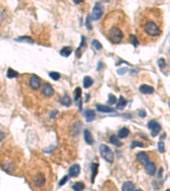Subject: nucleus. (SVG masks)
Returning <instances> with one entry per match:
<instances>
[{"label": "nucleus", "mask_w": 170, "mask_h": 191, "mask_svg": "<svg viewBox=\"0 0 170 191\" xmlns=\"http://www.w3.org/2000/svg\"><path fill=\"white\" fill-rule=\"evenodd\" d=\"M163 15L157 8H147L136 18V37L139 43L148 45L156 42L163 34Z\"/></svg>", "instance_id": "1"}, {"label": "nucleus", "mask_w": 170, "mask_h": 191, "mask_svg": "<svg viewBox=\"0 0 170 191\" xmlns=\"http://www.w3.org/2000/svg\"><path fill=\"white\" fill-rule=\"evenodd\" d=\"M130 25L127 15L122 11L114 10L107 14L102 21V32L113 44H121L131 39Z\"/></svg>", "instance_id": "2"}, {"label": "nucleus", "mask_w": 170, "mask_h": 191, "mask_svg": "<svg viewBox=\"0 0 170 191\" xmlns=\"http://www.w3.org/2000/svg\"><path fill=\"white\" fill-rule=\"evenodd\" d=\"M29 178L34 190H48L52 185L51 169L48 163L38 157L29 170Z\"/></svg>", "instance_id": "3"}, {"label": "nucleus", "mask_w": 170, "mask_h": 191, "mask_svg": "<svg viewBox=\"0 0 170 191\" xmlns=\"http://www.w3.org/2000/svg\"><path fill=\"white\" fill-rule=\"evenodd\" d=\"M136 160L141 166H144V168H145V170L147 174H149L150 176H153L156 173V164L154 163L152 161H150L147 153L143 152V151L139 152L136 155Z\"/></svg>", "instance_id": "4"}, {"label": "nucleus", "mask_w": 170, "mask_h": 191, "mask_svg": "<svg viewBox=\"0 0 170 191\" xmlns=\"http://www.w3.org/2000/svg\"><path fill=\"white\" fill-rule=\"evenodd\" d=\"M100 153L102 158L106 160L108 163H112L114 161V154L107 145L101 144L100 147Z\"/></svg>", "instance_id": "5"}, {"label": "nucleus", "mask_w": 170, "mask_h": 191, "mask_svg": "<svg viewBox=\"0 0 170 191\" xmlns=\"http://www.w3.org/2000/svg\"><path fill=\"white\" fill-rule=\"evenodd\" d=\"M27 83H28V88L32 91H37L40 89L42 80L38 76L33 74L29 76Z\"/></svg>", "instance_id": "6"}, {"label": "nucleus", "mask_w": 170, "mask_h": 191, "mask_svg": "<svg viewBox=\"0 0 170 191\" xmlns=\"http://www.w3.org/2000/svg\"><path fill=\"white\" fill-rule=\"evenodd\" d=\"M103 14H104V7L101 3L97 2L95 4L94 9H93L91 19L93 21H98L99 19H101V17L103 15Z\"/></svg>", "instance_id": "7"}, {"label": "nucleus", "mask_w": 170, "mask_h": 191, "mask_svg": "<svg viewBox=\"0 0 170 191\" xmlns=\"http://www.w3.org/2000/svg\"><path fill=\"white\" fill-rule=\"evenodd\" d=\"M41 92L44 98H50L51 96L54 94V90L53 87L51 86V84H49L48 82H44L41 88Z\"/></svg>", "instance_id": "8"}, {"label": "nucleus", "mask_w": 170, "mask_h": 191, "mask_svg": "<svg viewBox=\"0 0 170 191\" xmlns=\"http://www.w3.org/2000/svg\"><path fill=\"white\" fill-rule=\"evenodd\" d=\"M147 128L151 131V136L152 137L157 136V134L161 131L160 124L157 123V122H156V121H154V120H151V121H150L149 123H147Z\"/></svg>", "instance_id": "9"}, {"label": "nucleus", "mask_w": 170, "mask_h": 191, "mask_svg": "<svg viewBox=\"0 0 170 191\" xmlns=\"http://www.w3.org/2000/svg\"><path fill=\"white\" fill-rule=\"evenodd\" d=\"M81 167L78 164H73L69 169V176L72 177H77L80 174Z\"/></svg>", "instance_id": "10"}, {"label": "nucleus", "mask_w": 170, "mask_h": 191, "mask_svg": "<svg viewBox=\"0 0 170 191\" xmlns=\"http://www.w3.org/2000/svg\"><path fill=\"white\" fill-rule=\"evenodd\" d=\"M140 92L143 94H151L154 93V88L146 84H143L140 87Z\"/></svg>", "instance_id": "11"}, {"label": "nucleus", "mask_w": 170, "mask_h": 191, "mask_svg": "<svg viewBox=\"0 0 170 191\" xmlns=\"http://www.w3.org/2000/svg\"><path fill=\"white\" fill-rule=\"evenodd\" d=\"M84 116H85V119L88 123H90L92 121H94L95 118V113L94 110H92L87 109L84 111Z\"/></svg>", "instance_id": "12"}, {"label": "nucleus", "mask_w": 170, "mask_h": 191, "mask_svg": "<svg viewBox=\"0 0 170 191\" xmlns=\"http://www.w3.org/2000/svg\"><path fill=\"white\" fill-rule=\"evenodd\" d=\"M84 140L89 145L93 144V143H94V139H93V137H92V133H90L89 130H84Z\"/></svg>", "instance_id": "13"}, {"label": "nucleus", "mask_w": 170, "mask_h": 191, "mask_svg": "<svg viewBox=\"0 0 170 191\" xmlns=\"http://www.w3.org/2000/svg\"><path fill=\"white\" fill-rule=\"evenodd\" d=\"M96 108L99 111L103 112V113H111V112H113L114 110L111 109V107H108L106 105H96Z\"/></svg>", "instance_id": "14"}, {"label": "nucleus", "mask_w": 170, "mask_h": 191, "mask_svg": "<svg viewBox=\"0 0 170 191\" xmlns=\"http://www.w3.org/2000/svg\"><path fill=\"white\" fill-rule=\"evenodd\" d=\"M98 167L99 165L97 163H92L91 164V172H92V175H91V182L94 183L95 182V176L98 173Z\"/></svg>", "instance_id": "15"}, {"label": "nucleus", "mask_w": 170, "mask_h": 191, "mask_svg": "<svg viewBox=\"0 0 170 191\" xmlns=\"http://www.w3.org/2000/svg\"><path fill=\"white\" fill-rule=\"evenodd\" d=\"M122 190H127V191H131V190H136V187L135 184L131 182H125L122 187Z\"/></svg>", "instance_id": "16"}, {"label": "nucleus", "mask_w": 170, "mask_h": 191, "mask_svg": "<svg viewBox=\"0 0 170 191\" xmlns=\"http://www.w3.org/2000/svg\"><path fill=\"white\" fill-rule=\"evenodd\" d=\"M72 47L67 46V47H64V48L61 49L60 54H61L62 56H64V57H68L69 55L72 54Z\"/></svg>", "instance_id": "17"}, {"label": "nucleus", "mask_w": 170, "mask_h": 191, "mask_svg": "<svg viewBox=\"0 0 170 191\" xmlns=\"http://www.w3.org/2000/svg\"><path fill=\"white\" fill-rule=\"evenodd\" d=\"M109 141H110V143H112V144H114L116 146H117V147H119V146H122V142H120V140L118 139V138L115 135H111V136L110 137V138H109Z\"/></svg>", "instance_id": "18"}, {"label": "nucleus", "mask_w": 170, "mask_h": 191, "mask_svg": "<svg viewBox=\"0 0 170 191\" xmlns=\"http://www.w3.org/2000/svg\"><path fill=\"white\" fill-rule=\"evenodd\" d=\"M129 133H130V132H129V130L127 128H122L118 132V137L120 138H124L129 136Z\"/></svg>", "instance_id": "19"}, {"label": "nucleus", "mask_w": 170, "mask_h": 191, "mask_svg": "<svg viewBox=\"0 0 170 191\" xmlns=\"http://www.w3.org/2000/svg\"><path fill=\"white\" fill-rule=\"evenodd\" d=\"M93 83H94V81L90 76H85L83 78V87L85 89H88L89 87H91Z\"/></svg>", "instance_id": "20"}, {"label": "nucleus", "mask_w": 170, "mask_h": 191, "mask_svg": "<svg viewBox=\"0 0 170 191\" xmlns=\"http://www.w3.org/2000/svg\"><path fill=\"white\" fill-rule=\"evenodd\" d=\"M61 102L63 105L67 106L68 107V106H70V105H71V104H72V100H71L70 97L66 94V95H64L61 99Z\"/></svg>", "instance_id": "21"}, {"label": "nucleus", "mask_w": 170, "mask_h": 191, "mask_svg": "<svg viewBox=\"0 0 170 191\" xmlns=\"http://www.w3.org/2000/svg\"><path fill=\"white\" fill-rule=\"evenodd\" d=\"M19 76V73L17 71H15L14 70H13L12 68L8 69V71H7V77L8 78H15Z\"/></svg>", "instance_id": "22"}, {"label": "nucleus", "mask_w": 170, "mask_h": 191, "mask_svg": "<svg viewBox=\"0 0 170 191\" xmlns=\"http://www.w3.org/2000/svg\"><path fill=\"white\" fill-rule=\"evenodd\" d=\"M85 47H86V43H85V41H84V37H82V43L81 44H80V46H79V48H77V57H80L82 55V49H85Z\"/></svg>", "instance_id": "23"}, {"label": "nucleus", "mask_w": 170, "mask_h": 191, "mask_svg": "<svg viewBox=\"0 0 170 191\" xmlns=\"http://www.w3.org/2000/svg\"><path fill=\"white\" fill-rule=\"evenodd\" d=\"M126 105H127L126 99H125L122 96H121V97H120V99H119V102H118L117 105H116V109H123V108L126 106Z\"/></svg>", "instance_id": "24"}, {"label": "nucleus", "mask_w": 170, "mask_h": 191, "mask_svg": "<svg viewBox=\"0 0 170 191\" xmlns=\"http://www.w3.org/2000/svg\"><path fill=\"white\" fill-rule=\"evenodd\" d=\"M81 94H82V89L81 88H77L75 89L74 91V99L75 101H78V99H81Z\"/></svg>", "instance_id": "25"}, {"label": "nucleus", "mask_w": 170, "mask_h": 191, "mask_svg": "<svg viewBox=\"0 0 170 191\" xmlns=\"http://www.w3.org/2000/svg\"><path fill=\"white\" fill-rule=\"evenodd\" d=\"M84 184H82V182H77V183H76V184L72 186V189L74 190H82L83 189H84Z\"/></svg>", "instance_id": "26"}, {"label": "nucleus", "mask_w": 170, "mask_h": 191, "mask_svg": "<svg viewBox=\"0 0 170 191\" xmlns=\"http://www.w3.org/2000/svg\"><path fill=\"white\" fill-rule=\"evenodd\" d=\"M135 147H145V145H144V143L142 142H140V141H134V142H132L131 143V145H130V148L131 149H135Z\"/></svg>", "instance_id": "27"}, {"label": "nucleus", "mask_w": 170, "mask_h": 191, "mask_svg": "<svg viewBox=\"0 0 170 191\" xmlns=\"http://www.w3.org/2000/svg\"><path fill=\"white\" fill-rule=\"evenodd\" d=\"M49 76H50L54 81H57V80H59V79H60L61 75H60V73H58V72L52 71V72H50V73H49Z\"/></svg>", "instance_id": "28"}, {"label": "nucleus", "mask_w": 170, "mask_h": 191, "mask_svg": "<svg viewBox=\"0 0 170 191\" xmlns=\"http://www.w3.org/2000/svg\"><path fill=\"white\" fill-rule=\"evenodd\" d=\"M116 101H117V99H116L115 95H113V94H109L108 101H107L109 105H114V104L116 103Z\"/></svg>", "instance_id": "29"}, {"label": "nucleus", "mask_w": 170, "mask_h": 191, "mask_svg": "<svg viewBox=\"0 0 170 191\" xmlns=\"http://www.w3.org/2000/svg\"><path fill=\"white\" fill-rule=\"evenodd\" d=\"M92 45H93L95 48V49H97V50H101V49H102L101 43L99 41H97V40H93V42H92Z\"/></svg>", "instance_id": "30"}, {"label": "nucleus", "mask_w": 170, "mask_h": 191, "mask_svg": "<svg viewBox=\"0 0 170 191\" xmlns=\"http://www.w3.org/2000/svg\"><path fill=\"white\" fill-rule=\"evenodd\" d=\"M158 150L160 153H164L165 152V146H164V143L163 141H160L158 143Z\"/></svg>", "instance_id": "31"}, {"label": "nucleus", "mask_w": 170, "mask_h": 191, "mask_svg": "<svg viewBox=\"0 0 170 191\" xmlns=\"http://www.w3.org/2000/svg\"><path fill=\"white\" fill-rule=\"evenodd\" d=\"M158 65H159L160 68L162 69V70H163V69L166 67V62H165V60H164L163 58L159 59V61H158Z\"/></svg>", "instance_id": "32"}, {"label": "nucleus", "mask_w": 170, "mask_h": 191, "mask_svg": "<svg viewBox=\"0 0 170 191\" xmlns=\"http://www.w3.org/2000/svg\"><path fill=\"white\" fill-rule=\"evenodd\" d=\"M27 40H29V41H31L33 43V39H32L31 37H19V38H17V39H16V41L17 42H27ZM27 43H28V42H27Z\"/></svg>", "instance_id": "33"}, {"label": "nucleus", "mask_w": 170, "mask_h": 191, "mask_svg": "<svg viewBox=\"0 0 170 191\" xmlns=\"http://www.w3.org/2000/svg\"><path fill=\"white\" fill-rule=\"evenodd\" d=\"M90 19H91V16L88 15V17H87V20L85 21V25H86V27H87V28H88V30H91V29H92V26L90 25Z\"/></svg>", "instance_id": "34"}, {"label": "nucleus", "mask_w": 170, "mask_h": 191, "mask_svg": "<svg viewBox=\"0 0 170 191\" xmlns=\"http://www.w3.org/2000/svg\"><path fill=\"white\" fill-rule=\"evenodd\" d=\"M68 180V176H64V177H62V179H61V181H60V183H59V185L60 186H62V185H64V184H66Z\"/></svg>", "instance_id": "35"}, {"label": "nucleus", "mask_w": 170, "mask_h": 191, "mask_svg": "<svg viewBox=\"0 0 170 191\" xmlns=\"http://www.w3.org/2000/svg\"><path fill=\"white\" fill-rule=\"evenodd\" d=\"M126 71H127V68H121L117 71V72H118L120 75H122V74H123V73L126 72Z\"/></svg>", "instance_id": "36"}, {"label": "nucleus", "mask_w": 170, "mask_h": 191, "mask_svg": "<svg viewBox=\"0 0 170 191\" xmlns=\"http://www.w3.org/2000/svg\"><path fill=\"white\" fill-rule=\"evenodd\" d=\"M139 116H140L141 117H145V116H146V113H145V110H140V111H139Z\"/></svg>", "instance_id": "37"}, {"label": "nucleus", "mask_w": 170, "mask_h": 191, "mask_svg": "<svg viewBox=\"0 0 170 191\" xmlns=\"http://www.w3.org/2000/svg\"><path fill=\"white\" fill-rule=\"evenodd\" d=\"M73 1V3L76 4H81L82 2H83L84 0H72Z\"/></svg>", "instance_id": "38"}, {"label": "nucleus", "mask_w": 170, "mask_h": 191, "mask_svg": "<svg viewBox=\"0 0 170 191\" xmlns=\"http://www.w3.org/2000/svg\"><path fill=\"white\" fill-rule=\"evenodd\" d=\"M4 134L2 132H0V141H2L4 139Z\"/></svg>", "instance_id": "39"}, {"label": "nucleus", "mask_w": 170, "mask_h": 191, "mask_svg": "<svg viewBox=\"0 0 170 191\" xmlns=\"http://www.w3.org/2000/svg\"><path fill=\"white\" fill-rule=\"evenodd\" d=\"M102 1H103V2H106V3L109 2V0H102Z\"/></svg>", "instance_id": "40"}, {"label": "nucleus", "mask_w": 170, "mask_h": 191, "mask_svg": "<svg viewBox=\"0 0 170 191\" xmlns=\"http://www.w3.org/2000/svg\"><path fill=\"white\" fill-rule=\"evenodd\" d=\"M169 106H170V103H169Z\"/></svg>", "instance_id": "41"}, {"label": "nucleus", "mask_w": 170, "mask_h": 191, "mask_svg": "<svg viewBox=\"0 0 170 191\" xmlns=\"http://www.w3.org/2000/svg\"><path fill=\"white\" fill-rule=\"evenodd\" d=\"M169 52H170V50H169Z\"/></svg>", "instance_id": "42"}]
</instances>
